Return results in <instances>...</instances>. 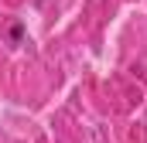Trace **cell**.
Listing matches in <instances>:
<instances>
[{"mask_svg":"<svg viewBox=\"0 0 147 143\" xmlns=\"http://www.w3.org/2000/svg\"><path fill=\"white\" fill-rule=\"evenodd\" d=\"M7 34H10V41H14V44H21V41H24V24H21V21H14V24L7 27Z\"/></svg>","mask_w":147,"mask_h":143,"instance_id":"1","label":"cell"}]
</instances>
